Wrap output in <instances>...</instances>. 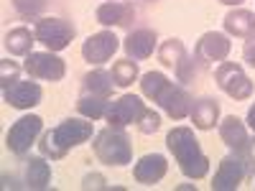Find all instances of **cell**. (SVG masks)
Wrapping results in <instances>:
<instances>
[{
    "instance_id": "1",
    "label": "cell",
    "mask_w": 255,
    "mask_h": 191,
    "mask_svg": "<svg viewBox=\"0 0 255 191\" xmlns=\"http://www.w3.org/2000/svg\"><path fill=\"white\" fill-rule=\"evenodd\" d=\"M95 120L90 117H67L61 120L56 127L51 130H44L41 133V140H38V151L41 156H46L51 161H61L67 156L72 148L87 143L90 138H95V127H92Z\"/></svg>"
},
{
    "instance_id": "2",
    "label": "cell",
    "mask_w": 255,
    "mask_h": 191,
    "mask_svg": "<svg viewBox=\"0 0 255 191\" xmlns=\"http://www.w3.org/2000/svg\"><path fill=\"white\" fill-rule=\"evenodd\" d=\"M166 148L174 153L176 163H179V171L191 179V181H199L209 174V158L204 156L202 145L194 135V130L186 125H176L166 133Z\"/></svg>"
},
{
    "instance_id": "3",
    "label": "cell",
    "mask_w": 255,
    "mask_h": 191,
    "mask_svg": "<svg viewBox=\"0 0 255 191\" xmlns=\"http://www.w3.org/2000/svg\"><path fill=\"white\" fill-rule=\"evenodd\" d=\"M92 153L105 166H130L133 163V143L128 138L125 127L108 125L92 138Z\"/></svg>"
},
{
    "instance_id": "4",
    "label": "cell",
    "mask_w": 255,
    "mask_h": 191,
    "mask_svg": "<svg viewBox=\"0 0 255 191\" xmlns=\"http://www.w3.org/2000/svg\"><path fill=\"white\" fill-rule=\"evenodd\" d=\"M33 33H36V41L41 46H46V51H64L69 49V44L77 36V26L67 18H38L36 26H33Z\"/></svg>"
},
{
    "instance_id": "5",
    "label": "cell",
    "mask_w": 255,
    "mask_h": 191,
    "mask_svg": "<svg viewBox=\"0 0 255 191\" xmlns=\"http://www.w3.org/2000/svg\"><path fill=\"white\" fill-rule=\"evenodd\" d=\"M41 133H44V120H41L38 115H23V117H18L8 127V133H5V148L15 158H26Z\"/></svg>"
},
{
    "instance_id": "6",
    "label": "cell",
    "mask_w": 255,
    "mask_h": 191,
    "mask_svg": "<svg viewBox=\"0 0 255 191\" xmlns=\"http://www.w3.org/2000/svg\"><path fill=\"white\" fill-rule=\"evenodd\" d=\"M215 82H217V87H220L227 97L238 99V102L250 99L253 92H255L250 77H248L245 69H243V64H235V61H222V64H217Z\"/></svg>"
},
{
    "instance_id": "7",
    "label": "cell",
    "mask_w": 255,
    "mask_h": 191,
    "mask_svg": "<svg viewBox=\"0 0 255 191\" xmlns=\"http://www.w3.org/2000/svg\"><path fill=\"white\" fill-rule=\"evenodd\" d=\"M23 72L38 82H61L67 77V61L54 51H31L23 61Z\"/></svg>"
},
{
    "instance_id": "8",
    "label": "cell",
    "mask_w": 255,
    "mask_h": 191,
    "mask_svg": "<svg viewBox=\"0 0 255 191\" xmlns=\"http://www.w3.org/2000/svg\"><path fill=\"white\" fill-rule=\"evenodd\" d=\"M232 51V41L227 33L222 31H207L199 36L197 46H194V59L197 64H202V67H212V64H222L227 61Z\"/></svg>"
},
{
    "instance_id": "9",
    "label": "cell",
    "mask_w": 255,
    "mask_h": 191,
    "mask_svg": "<svg viewBox=\"0 0 255 191\" xmlns=\"http://www.w3.org/2000/svg\"><path fill=\"white\" fill-rule=\"evenodd\" d=\"M120 46H123L120 38H118L110 28H105V31H100V33H92V36L82 44V59L87 61V64H92V67H102V64H108V61L118 54Z\"/></svg>"
},
{
    "instance_id": "10",
    "label": "cell",
    "mask_w": 255,
    "mask_h": 191,
    "mask_svg": "<svg viewBox=\"0 0 255 191\" xmlns=\"http://www.w3.org/2000/svg\"><path fill=\"white\" fill-rule=\"evenodd\" d=\"M143 110H145V104L138 95H120L118 99H110L105 120H108V125H115V127H128V125L138 122Z\"/></svg>"
},
{
    "instance_id": "11",
    "label": "cell",
    "mask_w": 255,
    "mask_h": 191,
    "mask_svg": "<svg viewBox=\"0 0 255 191\" xmlns=\"http://www.w3.org/2000/svg\"><path fill=\"white\" fill-rule=\"evenodd\" d=\"M41 99H44V90H41V84L31 79H18L3 90V102L13 110H31L36 104H41Z\"/></svg>"
},
{
    "instance_id": "12",
    "label": "cell",
    "mask_w": 255,
    "mask_h": 191,
    "mask_svg": "<svg viewBox=\"0 0 255 191\" xmlns=\"http://www.w3.org/2000/svg\"><path fill=\"white\" fill-rule=\"evenodd\" d=\"M245 181V163L238 153H227L217 171H215V179H212V191H235L240 189V184Z\"/></svg>"
},
{
    "instance_id": "13",
    "label": "cell",
    "mask_w": 255,
    "mask_h": 191,
    "mask_svg": "<svg viewBox=\"0 0 255 191\" xmlns=\"http://www.w3.org/2000/svg\"><path fill=\"white\" fill-rule=\"evenodd\" d=\"M156 104H158V107H161L168 117H171V120H184V117H189L194 99H191V95L184 90V84L168 82V87L161 92V97H158Z\"/></svg>"
},
{
    "instance_id": "14",
    "label": "cell",
    "mask_w": 255,
    "mask_h": 191,
    "mask_svg": "<svg viewBox=\"0 0 255 191\" xmlns=\"http://www.w3.org/2000/svg\"><path fill=\"white\" fill-rule=\"evenodd\" d=\"M166 171H168L166 156H161V153H145L133 166V179L138 184H143V186H153V184H158L166 176Z\"/></svg>"
},
{
    "instance_id": "15",
    "label": "cell",
    "mask_w": 255,
    "mask_h": 191,
    "mask_svg": "<svg viewBox=\"0 0 255 191\" xmlns=\"http://www.w3.org/2000/svg\"><path fill=\"white\" fill-rule=\"evenodd\" d=\"M217 133H220V138H222V143L230 148L232 153H243V148L248 145V140H250V133H248V122L245 120H240L238 115H227V117H222L220 120V125H217Z\"/></svg>"
},
{
    "instance_id": "16",
    "label": "cell",
    "mask_w": 255,
    "mask_h": 191,
    "mask_svg": "<svg viewBox=\"0 0 255 191\" xmlns=\"http://www.w3.org/2000/svg\"><path fill=\"white\" fill-rule=\"evenodd\" d=\"M158 46V36L156 31L151 28H138V31H130L125 38H123V49L128 54V59H135V61H143L148 56H153Z\"/></svg>"
},
{
    "instance_id": "17",
    "label": "cell",
    "mask_w": 255,
    "mask_h": 191,
    "mask_svg": "<svg viewBox=\"0 0 255 191\" xmlns=\"http://www.w3.org/2000/svg\"><path fill=\"white\" fill-rule=\"evenodd\" d=\"M97 23L105 28H123V26H130V20L135 18V10L130 3H118V0H108V3L97 5L95 10Z\"/></svg>"
},
{
    "instance_id": "18",
    "label": "cell",
    "mask_w": 255,
    "mask_h": 191,
    "mask_svg": "<svg viewBox=\"0 0 255 191\" xmlns=\"http://www.w3.org/2000/svg\"><path fill=\"white\" fill-rule=\"evenodd\" d=\"M189 120L194 122L197 130H215L220 125V102L215 97H199L191 104Z\"/></svg>"
},
{
    "instance_id": "19",
    "label": "cell",
    "mask_w": 255,
    "mask_h": 191,
    "mask_svg": "<svg viewBox=\"0 0 255 191\" xmlns=\"http://www.w3.org/2000/svg\"><path fill=\"white\" fill-rule=\"evenodd\" d=\"M222 26H225L227 36L250 38V36H255V13L248 8H232L222 18Z\"/></svg>"
},
{
    "instance_id": "20",
    "label": "cell",
    "mask_w": 255,
    "mask_h": 191,
    "mask_svg": "<svg viewBox=\"0 0 255 191\" xmlns=\"http://www.w3.org/2000/svg\"><path fill=\"white\" fill-rule=\"evenodd\" d=\"M51 186V163L46 156L26 158V189L41 191Z\"/></svg>"
},
{
    "instance_id": "21",
    "label": "cell",
    "mask_w": 255,
    "mask_h": 191,
    "mask_svg": "<svg viewBox=\"0 0 255 191\" xmlns=\"http://www.w3.org/2000/svg\"><path fill=\"white\" fill-rule=\"evenodd\" d=\"M33 44H38L36 33H31V28H26V26L10 28L3 38V46L10 56H28L33 51Z\"/></svg>"
},
{
    "instance_id": "22",
    "label": "cell",
    "mask_w": 255,
    "mask_h": 191,
    "mask_svg": "<svg viewBox=\"0 0 255 191\" xmlns=\"http://www.w3.org/2000/svg\"><path fill=\"white\" fill-rule=\"evenodd\" d=\"M113 90H115L113 74L100 69V67L82 77V92H87V95H100V97L113 99Z\"/></svg>"
},
{
    "instance_id": "23",
    "label": "cell",
    "mask_w": 255,
    "mask_h": 191,
    "mask_svg": "<svg viewBox=\"0 0 255 191\" xmlns=\"http://www.w3.org/2000/svg\"><path fill=\"white\" fill-rule=\"evenodd\" d=\"M110 107V99L108 97H100V95H87L82 92L77 97V112L82 117H90V120H105V112Z\"/></svg>"
},
{
    "instance_id": "24",
    "label": "cell",
    "mask_w": 255,
    "mask_h": 191,
    "mask_svg": "<svg viewBox=\"0 0 255 191\" xmlns=\"http://www.w3.org/2000/svg\"><path fill=\"white\" fill-rule=\"evenodd\" d=\"M186 46L181 38H166L163 44L158 46V61L163 64L166 69H176L179 64L186 59Z\"/></svg>"
},
{
    "instance_id": "25",
    "label": "cell",
    "mask_w": 255,
    "mask_h": 191,
    "mask_svg": "<svg viewBox=\"0 0 255 191\" xmlns=\"http://www.w3.org/2000/svg\"><path fill=\"white\" fill-rule=\"evenodd\" d=\"M113 82H115V87H120V90H128L130 84L135 82V79H140V72H138V61L135 59H118L115 64H113Z\"/></svg>"
},
{
    "instance_id": "26",
    "label": "cell",
    "mask_w": 255,
    "mask_h": 191,
    "mask_svg": "<svg viewBox=\"0 0 255 191\" xmlns=\"http://www.w3.org/2000/svg\"><path fill=\"white\" fill-rule=\"evenodd\" d=\"M168 79L163 72H145V74H140V92H143V97H148L151 102H158V97H161V92L168 87Z\"/></svg>"
},
{
    "instance_id": "27",
    "label": "cell",
    "mask_w": 255,
    "mask_h": 191,
    "mask_svg": "<svg viewBox=\"0 0 255 191\" xmlns=\"http://www.w3.org/2000/svg\"><path fill=\"white\" fill-rule=\"evenodd\" d=\"M13 8L20 18L28 20H38L41 13L46 10V0H13Z\"/></svg>"
},
{
    "instance_id": "28",
    "label": "cell",
    "mask_w": 255,
    "mask_h": 191,
    "mask_svg": "<svg viewBox=\"0 0 255 191\" xmlns=\"http://www.w3.org/2000/svg\"><path fill=\"white\" fill-rule=\"evenodd\" d=\"M135 127L143 133V135H153L158 127H161V115L156 112V110H151V107H145L143 112H140V117H138V122H135Z\"/></svg>"
},
{
    "instance_id": "29",
    "label": "cell",
    "mask_w": 255,
    "mask_h": 191,
    "mask_svg": "<svg viewBox=\"0 0 255 191\" xmlns=\"http://www.w3.org/2000/svg\"><path fill=\"white\" fill-rule=\"evenodd\" d=\"M20 69L23 67H18L15 61H10V59H3L0 61V87H10L13 82H18V74H20Z\"/></svg>"
},
{
    "instance_id": "30",
    "label": "cell",
    "mask_w": 255,
    "mask_h": 191,
    "mask_svg": "<svg viewBox=\"0 0 255 191\" xmlns=\"http://www.w3.org/2000/svg\"><path fill=\"white\" fill-rule=\"evenodd\" d=\"M243 163H245V179H253L255 176V135L248 140V145L243 148V153H240Z\"/></svg>"
},
{
    "instance_id": "31",
    "label": "cell",
    "mask_w": 255,
    "mask_h": 191,
    "mask_svg": "<svg viewBox=\"0 0 255 191\" xmlns=\"http://www.w3.org/2000/svg\"><path fill=\"white\" fill-rule=\"evenodd\" d=\"M82 189L84 191H97V189H108V181H105V176L102 174H87L82 179Z\"/></svg>"
},
{
    "instance_id": "32",
    "label": "cell",
    "mask_w": 255,
    "mask_h": 191,
    "mask_svg": "<svg viewBox=\"0 0 255 191\" xmlns=\"http://www.w3.org/2000/svg\"><path fill=\"white\" fill-rule=\"evenodd\" d=\"M243 59L248 61V67L255 69V36H250L245 41V46H243Z\"/></svg>"
},
{
    "instance_id": "33",
    "label": "cell",
    "mask_w": 255,
    "mask_h": 191,
    "mask_svg": "<svg viewBox=\"0 0 255 191\" xmlns=\"http://www.w3.org/2000/svg\"><path fill=\"white\" fill-rule=\"evenodd\" d=\"M245 122H248V130H253V133H255V102L250 104V110H248V117H245Z\"/></svg>"
},
{
    "instance_id": "34",
    "label": "cell",
    "mask_w": 255,
    "mask_h": 191,
    "mask_svg": "<svg viewBox=\"0 0 255 191\" xmlns=\"http://www.w3.org/2000/svg\"><path fill=\"white\" fill-rule=\"evenodd\" d=\"M220 3H225V5H232V8H240L245 0H220Z\"/></svg>"
},
{
    "instance_id": "35",
    "label": "cell",
    "mask_w": 255,
    "mask_h": 191,
    "mask_svg": "<svg viewBox=\"0 0 255 191\" xmlns=\"http://www.w3.org/2000/svg\"><path fill=\"white\" fill-rule=\"evenodd\" d=\"M145 3H156V0H145Z\"/></svg>"
}]
</instances>
